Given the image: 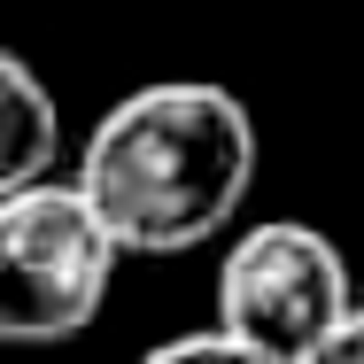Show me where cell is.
Here are the masks:
<instances>
[{
	"instance_id": "cell-1",
	"label": "cell",
	"mask_w": 364,
	"mask_h": 364,
	"mask_svg": "<svg viewBox=\"0 0 364 364\" xmlns=\"http://www.w3.org/2000/svg\"><path fill=\"white\" fill-rule=\"evenodd\" d=\"M70 186L124 256H186L240 218L256 186V117L218 77L132 85L85 132Z\"/></svg>"
},
{
	"instance_id": "cell-2",
	"label": "cell",
	"mask_w": 364,
	"mask_h": 364,
	"mask_svg": "<svg viewBox=\"0 0 364 364\" xmlns=\"http://www.w3.org/2000/svg\"><path fill=\"white\" fill-rule=\"evenodd\" d=\"M124 248L70 178H39L0 202V341H77L117 287Z\"/></svg>"
},
{
	"instance_id": "cell-3",
	"label": "cell",
	"mask_w": 364,
	"mask_h": 364,
	"mask_svg": "<svg viewBox=\"0 0 364 364\" xmlns=\"http://www.w3.org/2000/svg\"><path fill=\"white\" fill-rule=\"evenodd\" d=\"M357 310V279L333 232L302 218L248 225L218 264V333L248 341L272 364H302Z\"/></svg>"
},
{
	"instance_id": "cell-4",
	"label": "cell",
	"mask_w": 364,
	"mask_h": 364,
	"mask_svg": "<svg viewBox=\"0 0 364 364\" xmlns=\"http://www.w3.org/2000/svg\"><path fill=\"white\" fill-rule=\"evenodd\" d=\"M55 163H63V109L47 77L0 47V202L55 178Z\"/></svg>"
},
{
	"instance_id": "cell-5",
	"label": "cell",
	"mask_w": 364,
	"mask_h": 364,
	"mask_svg": "<svg viewBox=\"0 0 364 364\" xmlns=\"http://www.w3.org/2000/svg\"><path fill=\"white\" fill-rule=\"evenodd\" d=\"M140 364H272V357H256L248 341H232V333H178V341H155Z\"/></svg>"
},
{
	"instance_id": "cell-6",
	"label": "cell",
	"mask_w": 364,
	"mask_h": 364,
	"mask_svg": "<svg viewBox=\"0 0 364 364\" xmlns=\"http://www.w3.org/2000/svg\"><path fill=\"white\" fill-rule=\"evenodd\" d=\"M302 364H364V302H357V310H349V318H341V326H333Z\"/></svg>"
}]
</instances>
